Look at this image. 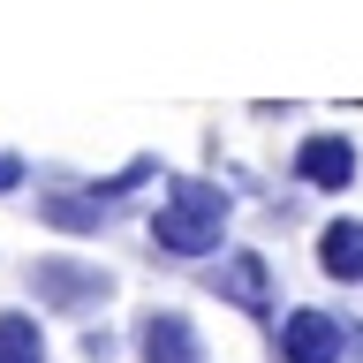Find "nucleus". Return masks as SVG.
Listing matches in <instances>:
<instances>
[{
  "mask_svg": "<svg viewBox=\"0 0 363 363\" xmlns=\"http://www.w3.org/2000/svg\"><path fill=\"white\" fill-rule=\"evenodd\" d=\"M227 220H235V197H227L220 182L182 174V182H167V197H159V212H152V250L174 257V265L212 257L220 235H227Z\"/></svg>",
  "mask_w": 363,
  "mask_h": 363,
  "instance_id": "nucleus-1",
  "label": "nucleus"
},
{
  "mask_svg": "<svg viewBox=\"0 0 363 363\" xmlns=\"http://www.w3.org/2000/svg\"><path fill=\"white\" fill-rule=\"evenodd\" d=\"M23 288L38 295V311L53 318H91L99 303H113V265H99V257H30L23 265Z\"/></svg>",
  "mask_w": 363,
  "mask_h": 363,
  "instance_id": "nucleus-2",
  "label": "nucleus"
},
{
  "mask_svg": "<svg viewBox=\"0 0 363 363\" xmlns=\"http://www.w3.org/2000/svg\"><path fill=\"white\" fill-rule=\"evenodd\" d=\"M204 288L220 295V303H235L242 318H272V303H280V295H272V257L265 250H227L220 265L204 272Z\"/></svg>",
  "mask_w": 363,
  "mask_h": 363,
  "instance_id": "nucleus-3",
  "label": "nucleus"
},
{
  "mask_svg": "<svg viewBox=\"0 0 363 363\" xmlns=\"http://www.w3.org/2000/svg\"><path fill=\"white\" fill-rule=\"evenodd\" d=\"M272 356L280 363H340L348 356V325H340L333 311H288L280 318V333H272Z\"/></svg>",
  "mask_w": 363,
  "mask_h": 363,
  "instance_id": "nucleus-4",
  "label": "nucleus"
},
{
  "mask_svg": "<svg viewBox=\"0 0 363 363\" xmlns=\"http://www.w3.org/2000/svg\"><path fill=\"white\" fill-rule=\"evenodd\" d=\"M129 348H136V363H204V333H197V318L174 311V303H159V311L136 318Z\"/></svg>",
  "mask_w": 363,
  "mask_h": 363,
  "instance_id": "nucleus-5",
  "label": "nucleus"
},
{
  "mask_svg": "<svg viewBox=\"0 0 363 363\" xmlns=\"http://www.w3.org/2000/svg\"><path fill=\"white\" fill-rule=\"evenodd\" d=\"M295 182L303 189H325V197H340L348 182H356V136H333V129H318V136H303L295 144Z\"/></svg>",
  "mask_w": 363,
  "mask_h": 363,
  "instance_id": "nucleus-6",
  "label": "nucleus"
},
{
  "mask_svg": "<svg viewBox=\"0 0 363 363\" xmlns=\"http://www.w3.org/2000/svg\"><path fill=\"white\" fill-rule=\"evenodd\" d=\"M30 204H38V220L61 227V235H106V227L121 220V204H106L91 182L84 189H45V197H30Z\"/></svg>",
  "mask_w": 363,
  "mask_h": 363,
  "instance_id": "nucleus-7",
  "label": "nucleus"
},
{
  "mask_svg": "<svg viewBox=\"0 0 363 363\" xmlns=\"http://www.w3.org/2000/svg\"><path fill=\"white\" fill-rule=\"evenodd\" d=\"M318 272L340 280V288H363V220L340 212V220L318 227Z\"/></svg>",
  "mask_w": 363,
  "mask_h": 363,
  "instance_id": "nucleus-8",
  "label": "nucleus"
},
{
  "mask_svg": "<svg viewBox=\"0 0 363 363\" xmlns=\"http://www.w3.org/2000/svg\"><path fill=\"white\" fill-rule=\"evenodd\" d=\"M0 363H45V325L30 311H0Z\"/></svg>",
  "mask_w": 363,
  "mask_h": 363,
  "instance_id": "nucleus-9",
  "label": "nucleus"
},
{
  "mask_svg": "<svg viewBox=\"0 0 363 363\" xmlns=\"http://www.w3.org/2000/svg\"><path fill=\"white\" fill-rule=\"evenodd\" d=\"M76 348H84V363H113V356H121V340H113L106 325H91V333L76 340Z\"/></svg>",
  "mask_w": 363,
  "mask_h": 363,
  "instance_id": "nucleus-10",
  "label": "nucleus"
},
{
  "mask_svg": "<svg viewBox=\"0 0 363 363\" xmlns=\"http://www.w3.org/2000/svg\"><path fill=\"white\" fill-rule=\"evenodd\" d=\"M23 174H30V167H23V152H0V197H8V189H23Z\"/></svg>",
  "mask_w": 363,
  "mask_h": 363,
  "instance_id": "nucleus-11",
  "label": "nucleus"
}]
</instances>
